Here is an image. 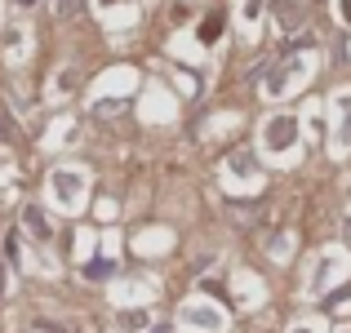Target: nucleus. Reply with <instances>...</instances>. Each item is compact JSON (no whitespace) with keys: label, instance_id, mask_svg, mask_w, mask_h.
I'll use <instances>...</instances> for the list:
<instances>
[{"label":"nucleus","instance_id":"obj_1","mask_svg":"<svg viewBox=\"0 0 351 333\" xmlns=\"http://www.w3.org/2000/svg\"><path fill=\"white\" fill-rule=\"evenodd\" d=\"M276 18H280V27H298L302 23V5L298 0H276Z\"/></svg>","mask_w":351,"mask_h":333},{"label":"nucleus","instance_id":"obj_2","mask_svg":"<svg viewBox=\"0 0 351 333\" xmlns=\"http://www.w3.org/2000/svg\"><path fill=\"white\" fill-rule=\"evenodd\" d=\"M27 227L36 231V240H49V222H45L40 209H27Z\"/></svg>","mask_w":351,"mask_h":333},{"label":"nucleus","instance_id":"obj_3","mask_svg":"<svg viewBox=\"0 0 351 333\" xmlns=\"http://www.w3.org/2000/svg\"><path fill=\"white\" fill-rule=\"evenodd\" d=\"M120 325H125V329H143L147 316H143V311H125V316H120Z\"/></svg>","mask_w":351,"mask_h":333}]
</instances>
